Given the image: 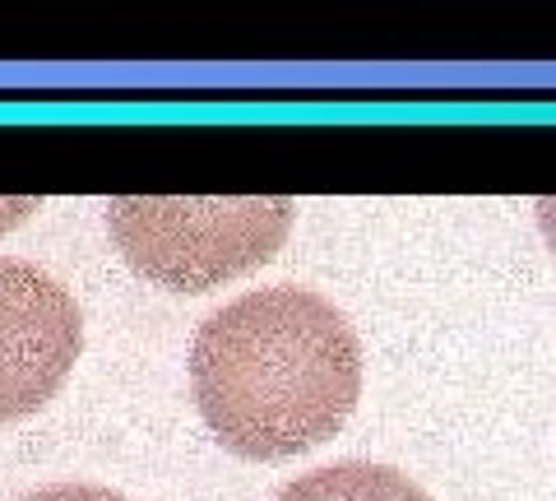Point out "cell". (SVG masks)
Masks as SVG:
<instances>
[{
    "label": "cell",
    "instance_id": "6da1fadb",
    "mask_svg": "<svg viewBox=\"0 0 556 501\" xmlns=\"http://www.w3.org/2000/svg\"><path fill=\"white\" fill-rule=\"evenodd\" d=\"M190 390L232 455L288 460L329 441L357 409L362 343L320 292L269 284L200 321Z\"/></svg>",
    "mask_w": 556,
    "mask_h": 501
},
{
    "label": "cell",
    "instance_id": "7a4b0ae2",
    "mask_svg": "<svg viewBox=\"0 0 556 501\" xmlns=\"http://www.w3.org/2000/svg\"><path fill=\"white\" fill-rule=\"evenodd\" d=\"M108 228L135 274L204 292L237 279L283 247L292 228L288 196H116Z\"/></svg>",
    "mask_w": 556,
    "mask_h": 501
},
{
    "label": "cell",
    "instance_id": "3957f363",
    "mask_svg": "<svg viewBox=\"0 0 556 501\" xmlns=\"http://www.w3.org/2000/svg\"><path fill=\"white\" fill-rule=\"evenodd\" d=\"M84 349V321L61 279L0 255V423L42 409Z\"/></svg>",
    "mask_w": 556,
    "mask_h": 501
},
{
    "label": "cell",
    "instance_id": "277c9868",
    "mask_svg": "<svg viewBox=\"0 0 556 501\" xmlns=\"http://www.w3.org/2000/svg\"><path fill=\"white\" fill-rule=\"evenodd\" d=\"M274 501H431L408 474L371 460H339L292 478Z\"/></svg>",
    "mask_w": 556,
    "mask_h": 501
},
{
    "label": "cell",
    "instance_id": "5b68a950",
    "mask_svg": "<svg viewBox=\"0 0 556 501\" xmlns=\"http://www.w3.org/2000/svg\"><path fill=\"white\" fill-rule=\"evenodd\" d=\"M14 501H130V497L116 488H102V483H51V488H33Z\"/></svg>",
    "mask_w": 556,
    "mask_h": 501
},
{
    "label": "cell",
    "instance_id": "8992f818",
    "mask_svg": "<svg viewBox=\"0 0 556 501\" xmlns=\"http://www.w3.org/2000/svg\"><path fill=\"white\" fill-rule=\"evenodd\" d=\"M538 223H543V237H547V247H552V255H556V196L538 200Z\"/></svg>",
    "mask_w": 556,
    "mask_h": 501
}]
</instances>
